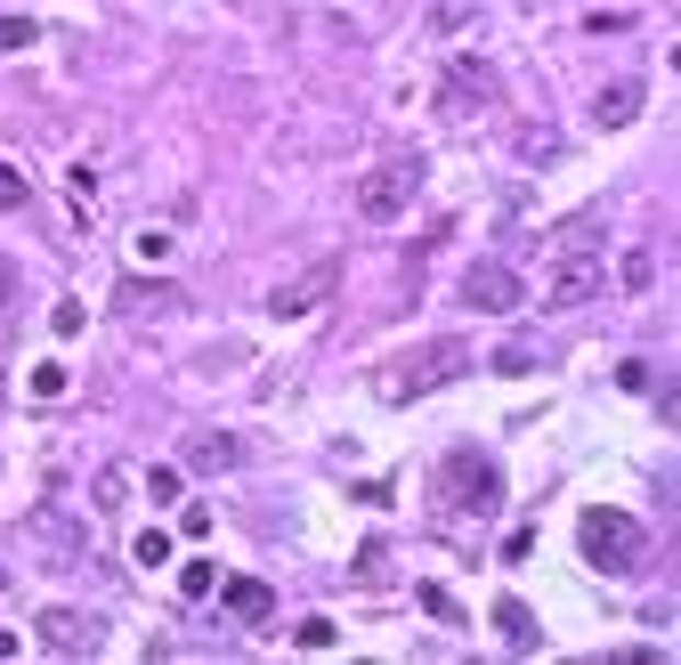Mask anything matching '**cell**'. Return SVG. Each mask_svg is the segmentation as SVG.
Returning a JSON list of instances; mask_svg holds the SVG:
<instances>
[{
  "label": "cell",
  "instance_id": "e0dca14e",
  "mask_svg": "<svg viewBox=\"0 0 681 665\" xmlns=\"http://www.w3.org/2000/svg\"><path fill=\"white\" fill-rule=\"evenodd\" d=\"M179 487H188V471H179V463H155V471H147V495H155V504H179Z\"/></svg>",
  "mask_w": 681,
  "mask_h": 665
},
{
  "label": "cell",
  "instance_id": "ba28073f",
  "mask_svg": "<svg viewBox=\"0 0 681 665\" xmlns=\"http://www.w3.org/2000/svg\"><path fill=\"white\" fill-rule=\"evenodd\" d=\"M243 439H227V430H195L188 454H179V471H195V480H219V471H243Z\"/></svg>",
  "mask_w": 681,
  "mask_h": 665
},
{
  "label": "cell",
  "instance_id": "3957f363",
  "mask_svg": "<svg viewBox=\"0 0 681 665\" xmlns=\"http://www.w3.org/2000/svg\"><path fill=\"white\" fill-rule=\"evenodd\" d=\"M439 487H446V504H463L470 519H495V511H503V471H495L479 447H454L446 463H439Z\"/></svg>",
  "mask_w": 681,
  "mask_h": 665
},
{
  "label": "cell",
  "instance_id": "5bb4252c",
  "mask_svg": "<svg viewBox=\"0 0 681 665\" xmlns=\"http://www.w3.org/2000/svg\"><path fill=\"white\" fill-rule=\"evenodd\" d=\"M479 9H487V0H430V25H439V33H470Z\"/></svg>",
  "mask_w": 681,
  "mask_h": 665
},
{
  "label": "cell",
  "instance_id": "83f0119b",
  "mask_svg": "<svg viewBox=\"0 0 681 665\" xmlns=\"http://www.w3.org/2000/svg\"><path fill=\"white\" fill-rule=\"evenodd\" d=\"M0 585H9V568H0Z\"/></svg>",
  "mask_w": 681,
  "mask_h": 665
},
{
  "label": "cell",
  "instance_id": "7c38bea8",
  "mask_svg": "<svg viewBox=\"0 0 681 665\" xmlns=\"http://www.w3.org/2000/svg\"><path fill=\"white\" fill-rule=\"evenodd\" d=\"M495 633H503L511 650H544V633H535V609H527V600H495Z\"/></svg>",
  "mask_w": 681,
  "mask_h": 665
},
{
  "label": "cell",
  "instance_id": "4fadbf2b",
  "mask_svg": "<svg viewBox=\"0 0 681 665\" xmlns=\"http://www.w3.org/2000/svg\"><path fill=\"white\" fill-rule=\"evenodd\" d=\"M212 593L227 600V617H243V625L268 617V585H260V576H227V585H212Z\"/></svg>",
  "mask_w": 681,
  "mask_h": 665
},
{
  "label": "cell",
  "instance_id": "9c48e42d",
  "mask_svg": "<svg viewBox=\"0 0 681 665\" xmlns=\"http://www.w3.org/2000/svg\"><path fill=\"white\" fill-rule=\"evenodd\" d=\"M325 293H333V260H317V268H308V277L276 284V293H268V317H284V325H293V317H308V308H317Z\"/></svg>",
  "mask_w": 681,
  "mask_h": 665
},
{
  "label": "cell",
  "instance_id": "4316f807",
  "mask_svg": "<svg viewBox=\"0 0 681 665\" xmlns=\"http://www.w3.org/2000/svg\"><path fill=\"white\" fill-rule=\"evenodd\" d=\"M16 650H25V641H16V633H0V657H16Z\"/></svg>",
  "mask_w": 681,
  "mask_h": 665
},
{
  "label": "cell",
  "instance_id": "5b68a950",
  "mask_svg": "<svg viewBox=\"0 0 681 665\" xmlns=\"http://www.w3.org/2000/svg\"><path fill=\"white\" fill-rule=\"evenodd\" d=\"M584 301H601V244H560L544 308H584Z\"/></svg>",
  "mask_w": 681,
  "mask_h": 665
},
{
  "label": "cell",
  "instance_id": "2e32d148",
  "mask_svg": "<svg viewBox=\"0 0 681 665\" xmlns=\"http://www.w3.org/2000/svg\"><path fill=\"white\" fill-rule=\"evenodd\" d=\"M415 600H422L430 617H439V625H463V600H454L446 585H415Z\"/></svg>",
  "mask_w": 681,
  "mask_h": 665
},
{
  "label": "cell",
  "instance_id": "ac0fdd59",
  "mask_svg": "<svg viewBox=\"0 0 681 665\" xmlns=\"http://www.w3.org/2000/svg\"><path fill=\"white\" fill-rule=\"evenodd\" d=\"M25 390H33L41 406H49V398H66V365H33V373H25Z\"/></svg>",
  "mask_w": 681,
  "mask_h": 665
},
{
  "label": "cell",
  "instance_id": "277c9868",
  "mask_svg": "<svg viewBox=\"0 0 681 665\" xmlns=\"http://www.w3.org/2000/svg\"><path fill=\"white\" fill-rule=\"evenodd\" d=\"M415 195H422V155H389V162H374V171L357 179V219L389 227Z\"/></svg>",
  "mask_w": 681,
  "mask_h": 665
},
{
  "label": "cell",
  "instance_id": "52a82bcc",
  "mask_svg": "<svg viewBox=\"0 0 681 665\" xmlns=\"http://www.w3.org/2000/svg\"><path fill=\"white\" fill-rule=\"evenodd\" d=\"M439 98H446V114H487L495 98H503V74H495L487 57H446Z\"/></svg>",
  "mask_w": 681,
  "mask_h": 665
},
{
  "label": "cell",
  "instance_id": "8fae6325",
  "mask_svg": "<svg viewBox=\"0 0 681 665\" xmlns=\"http://www.w3.org/2000/svg\"><path fill=\"white\" fill-rule=\"evenodd\" d=\"M633 114H642V81H609V90L592 98V122H601V131H625Z\"/></svg>",
  "mask_w": 681,
  "mask_h": 665
},
{
  "label": "cell",
  "instance_id": "44dd1931",
  "mask_svg": "<svg viewBox=\"0 0 681 665\" xmlns=\"http://www.w3.org/2000/svg\"><path fill=\"white\" fill-rule=\"evenodd\" d=\"M33 41H41L33 16H0V49H33Z\"/></svg>",
  "mask_w": 681,
  "mask_h": 665
},
{
  "label": "cell",
  "instance_id": "ffe728a7",
  "mask_svg": "<svg viewBox=\"0 0 681 665\" xmlns=\"http://www.w3.org/2000/svg\"><path fill=\"white\" fill-rule=\"evenodd\" d=\"M25 195H33L25 171H16V162H0V212H25Z\"/></svg>",
  "mask_w": 681,
  "mask_h": 665
},
{
  "label": "cell",
  "instance_id": "30bf717a",
  "mask_svg": "<svg viewBox=\"0 0 681 665\" xmlns=\"http://www.w3.org/2000/svg\"><path fill=\"white\" fill-rule=\"evenodd\" d=\"M41 641H49L57 657H90V650H98L90 617H73V609H49V617H41Z\"/></svg>",
  "mask_w": 681,
  "mask_h": 665
},
{
  "label": "cell",
  "instance_id": "d4e9b609",
  "mask_svg": "<svg viewBox=\"0 0 681 665\" xmlns=\"http://www.w3.org/2000/svg\"><path fill=\"white\" fill-rule=\"evenodd\" d=\"M527 552H535V528H511V536H503V560H511V568H520Z\"/></svg>",
  "mask_w": 681,
  "mask_h": 665
},
{
  "label": "cell",
  "instance_id": "d6986e66",
  "mask_svg": "<svg viewBox=\"0 0 681 665\" xmlns=\"http://www.w3.org/2000/svg\"><path fill=\"white\" fill-rule=\"evenodd\" d=\"M130 560H138V568H162V560H171V536H162V528H147V536L130 544Z\"/></svg>",
  "mask_w": 681,
  "mask_h": 665
},
{
  "label": "cell",
  "instance_id": "7402d4cb",
  "mask_svg": "<svg viewBox=\"0 0 681 665\" xmlns=\"http://www.w3.org/2000/svg\"><path fill=\"white\" fill-rule=\"evenodd\" d=\"M179 585H188V600H203V593L219 585V568H212V560H188V576H179Z\"/></svg>",
  "mask_w": 681,
  "mask_h": 665
},
{
  "label": "cell",
  "instance_id": "7a4b0ae2",
  "mask_svg": "<svg viewBox=\"0 0 681 665\" xmlns=\"http://www.w3.org/2000/svg\"><path fill=\"white\" fill-rule=\"evenodd\" d=\"M463 365H470L463 341H422V349H406V358L382 373V398L389 406H415V398H430V390H446Z\"/></svg>",
  "mask_w": 681,
  "mask_h": 665
},
{
  "label": "cell",
  "instance_id": "8992f818",
  "mask_svg": "<svg viewBox=\"0 0 681 665\" xmlns=\"http://www.w3.org/2000/svg\"><path fill=\"white\" fill-rule=\"evenodd\" d=\"M520 301H527V277L511 260H470L463 268V308H479V317H511Z\"/></svg>",
  "mask_w": 681,
  "mask_h": 665
},
{
  "label": "cell",
  "instance_id": "603a6c76",
  "mask_svg": "<svg viewBox=\"0 0 681 665\" xmlns=\"http://www.w3.org/2000/svg\"><path fill=\"white\" fill-rule=\"evenodd\" d=\"M527 365H535L527 341H503V349H495V373H527Z\"/></svg>",
  "mask_w": 681,
  "mask_h": 665
},
{
  "label": "cell",
  "instance_id": "484cf974",
  "mask_svg": "<svg viewBox=\"0 0 681 665\" xmlns=\"http://www.w3.org/2000/svg\"><path fill=\"white\" fill-rule=\"evenodd\" d=\"M0 308H16V260H0Z\"/></svg>",
  "mask_w": 681,
  "mask_h": 665
},
{
  "label": "cell",
  "instance_id": "cb8c5ba5",
  "mask_svg": "<svg viewBox=\"0 0 681 665\" xmlns=\"http://www.w3.org/2000/svg\"><path fill=\"white\" fill-rule=\"evenodd\" d=\"M649 277H657V252H633V260H625V284H633V293H642Z\"/></svg>",
  "mask_w": 681,
  "mask_h": 665
},
{
  "label": "cell",
  "instance_id": "6da1fadb",
  "mask_svg": "<svg viewBox=\"0 0 681 665\" xmlns=\"http://www.w3.org/2000/svg\"><path fill=\"white\" fill-rule=\"evenodd\" d=\"M576 544H584V560L601 576H633L649 560V528L633 511H616V504H592L584 519H576Z\"/></svg>",
  "mask_w": 681,
  "mask_h": 665
},
{
  "label": "cell",
  "instance_id": "9a60e30c",
  "mask_svg": "<svg viewBox=\"0 0 681 665\" xmlns=\"http://www.w3.org/2000/svg\"><path fill=\"white\" fill-rule=\"evenodd\" d=\"M333 641H341L333 617H300V625H293V650H333Z\"/></svg>",
  "mask_w": 681,
  "mask_h": 665
}]
</instances>
